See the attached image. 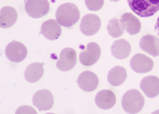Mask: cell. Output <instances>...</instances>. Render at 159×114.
<instances>
[{
  "label": "cell",
  "mask_w": 159,
  "mask_h": 114,
  "mask_svg": "<svg viewBox=\"0 0 159 114\" xmlns=\"http://www.w3.org/2000/svg\"><path fill=\"white\" fill-rule=\"evenodd\" d=\"M55 16L59 24L64 27L71 28L78 22L80 12L74 4L65 3L58 7Z\"/></svg>",
  "instance_id": "obj_1"
},
{
  "label": "cell",
  "mask_w": 159,
  "mask_h": 114,
  "mask_svg": "<svg viewBox=\"0 0 159 114\" xmlns=\"http://www.w3.org/2000/svg\"><path fill=\"white\" fill-rule=\"evenodd\" d=\"M144 105V98L137 89L127 91L122 98V106L125 111L128 113L140 112Z\"/></svg>",
  "instance_id": "obj_2"
},
{
  "label": "cell",
  "mask_w": 159,
  "mask_h": 114,
  "mask_svg": "<svg viewBox=\"0 0 159 114\" xmlns=\"http://www.w3.org/2000/svg\"><path fill=\"white\" fill-rule=\"evenodd\" d=\"M130 9L141 17L154 15L159 10V0H127Z\"/></svg>",
  "instance_id": "obj_3"
},
{
  "label": "cell",
  "mask_w": 159,
  "mask_h": 114,
  "mask_svg": "<svg viewBox=\"0 0 159 114\" xmlns=\"http://www.w3.org/2000/svg\"><path fill=\"white\" fill-rule=\"evenodd\" d=\"M25 12L33 19H39L49 12L48 0H26L25 3Z\"/></svg>",
  "instance_id": "obj_4"
},
{
  "label": "cell",
  "mask_w": 159,
  "mask_h": 114,
  "mask_svg": "<svg viewBox=\"0 0 159 114\" xmlns=\"http://www.w3.org/2000/svg\"><path fill=\"white\" fill-rule=\"evenodd\" d=\"M101 50L98 44L93 42L89 43L85 50L79 55L80 63L84 66L89 67L96 64L101 57Z\"/></svg>",
  "instance_id": "obj_5"
},
{
  "label": "cell",
  "mask_w": 159,
  "mask_h": 114,
  "mask_svg": "<svg viewBox=\"0 0 159 114\" xmlns=\"http://www.w3.org/2000/svg\"><path fill=\"white\" fill-rule=\"evenodd\" d=\"M5 54L7 58L13 63H20L26 58L28 50L24 44L14 40L7 45Z\"/></svg>",
  "instance_id": "obj_6"
},
{
  "label": "cell",
  "mask_w": 159,
  "mask_h": 114,
  "mask_svg": "<svg viewBox=\"0 0 159 114\" xmlns=\"http://www.w3.org/2000/svg\"><path fill=\"white\" fill-rule=\"evenodd\" d=\"M101 26V21L98 16L93 14H86L81 19L80 30L84 35L93 36L98 32Z\"/></svg>",
  "instance_id": "obj_7"
},
{
  "label": "cell",
  "mask_w": 159,
  "mask_h": 114,
  "mask_svg": "<svg viewBox=\"0 0 159 114\" xmlns=\"http://www.w3.org/2000/svg\"><path fill=\"white\" fill-rule=\"evenodd\" d=\"M76 64V52L73 48H66L61 51L56 67L61 71L66 72L72 69Z\"/></svg>",
  "instance_id": "obj_8"
},
{
  "label": "cell",
  "mask_w": 159,
  "mask_h": 114,
  "mask_svg": "<svg viewBox=\"0 0 159 114\" xmlns=\"http://www.w3.org/2000/svg\"><path fill=\"white\" fill-rule=\"evenodd\" d=\"M153 61L143 54H136L130 60V67L137 73H147L153 68Z\"/></svg>",
  "instance_id": "obj_9"
},
{
  "label": "cell",
  "mask_w": 159,
  "mask_h": 114,
  "mask_svg": "<svg viewBox=\"0 0 159 114\" xmlns=\"http://www.w3.org/2000/svg\"><path fill=\"white\" fill-rule=\"evenodd\" d=\"M33 103L40 111L50 110L54 105L53 95L49 90L41 89L33 96Z\"/></svg>",
  "instance_id": "obj_10"
},
{
  "label": "cell",
  "mask_w": 159,
  "mask_h": 114,
  "mask_svg": "<svg viewBox=\"0 0 159 114\" xmlns=\"http://www.w3.org/2000/svg\"><path fill=\"white\" fill-rule=\"evenodd\" d=\"M77 84L81 89L86 92H91L98 87L99 79L93 72L85 71L78 77Z\"/></svg>",
  "instance_id": "obj_11"
},
{
  "label": "cell",
  "mask_w": 159,
  "mask_h": 114,
  "mask_svg": "<svg viewBox=\"0 0 159 114\" xmlns=\"http://www.w3.org/2000/svg\"><path fill=\"white\" fill-rule=\"evenodd\" d=\"M140 88L145 95L153 98L159 95V78L156 76H148L140 82Z\"/></svg>",
  "instance_id": "obj_12"
},
{
  "label": "cell",
  "mask_w": 159,
  "mask_h": 114,
  "mask_svg": "<svg viewBox=\"0 0 159 114\" xmlns=\"http://www.w3.org/2000/svg\"><path fill=\"white\" fill-rule=\"evenodd\" d=\"M40 32L45 38L50 40H55L60 38L61 28L59 23L55 19H49L43 22Z\"/></svg>",
  "instance_id": "obj_13"
},
{
  "label": "cell",
  "mask_w": 159,
  "mask_h": 114,
  "mask_svg": "<svg viewBox=\"0 0 159 114\" xmlns=\"http://www.w3.org/2000/svg\"><path fill=\"white\" fill-rule=\"evenodd\" d=\"M95 102L98 107L103 110L112 108L116 103V97L111 90H101L96 94Z\"/></svg>",
  "instance_id": "obj_14"
},
{
  "label": "cell",
  "mask_w": 159,
  "mask_h": 114,
  "mask_svg": "<svg viewBox=\"0 0 159 114\" xmlns=\"http://www.w3.org/2000/svg\"><path fill=\"white\" fill-rule=\"evenodd\" d=\"M140 48L153 57L159 56V39L153 35H146L141 38Z\"/></svg>",
  "instance_id": "obj_15"
},
{
  "label": "cell",
  "mask_w": 159,
  "mask_h": 114,
  "mask_svg": "<svg viewBox=\"0 0 159 114\" xmlns=\"http://www.w3.org/2000/svg\"><path fill=\"white\" fill-rule=\"evenodd\" d=\"M132 47L129 43L125 39L115 40L110 48L112 55L118 59H126L129 55Z\"/></svg>",
  "instance_id": "obj_16"
},
{
  "label": "cell",
  "mask_w": 159,
  "mask_h": 114,
  "mask_svg": "<svg viewBox=\"0 0 159 114\" xmlns=\"http://www.w3.org/2000/svg\"><path fill=\"white\" fill-rule=\"evenodd\" d=\"M121 22L125 29L129 35L133 36L139 33L142 28L140 21L131 13H125L121 17Z\"/></svg>",
  "instance_id": "obj_17"
},
{
  "label": "cell",
  "mask_w": 159,
  "mask_h": 114,
  "mask_svg": "<svg viewBox=\"0 0 159 114\" xmlns=\"http://www.w3.org/2000/svg\"><path fill=\"white\" fill-rule=\"evenodd\" d=\"M18 18L16 9L11 7H4L1 9L0 14V26L8 28L14 26Z\"/></svg>",
  "instance_id": "obj_18"
},
{
  "label": "cell",
  "mask_w": 159,
  "mask_h": 114,
  "mask_svg": "<svg viewBox=\"0 0 159 114\" xmlns=\"http://www.w3.org/2000/svg\"><path fill=\"white\" fill-rule=\"evenodd\" d=\"M44 68L42 63H32L28 66L24 72L25 79L30 83H35L42 78Z\"/></svg>",
  "instance_id": "obj_19"
},
{
  "label": "cell",
  "mask_w": 159,
  "mask_h": 114,
  "mask_svg": "<svg viewBox=\"0 0 159 114\" xmlns=\"http://www.w3.org/2000/svg\"><path fill=\"white\" fill-rule=\"evenodd\" d=\"M127 77L126 69L121 66H116L110 69L108 72L107 80L112 86L118 87L125 82Z\"/></svg>",
  "instance_id": "obj_20"
},
{
  "label": "cell",
  "mask_w": 159,
  "mask_h": 114,
  "mask_svg": "<svg viewBox=\"0 0 159 114\" xmlns=\"http://www.w3.org/2000/svg\"><path fill=\"white\" fill-rule=\"evenodd\" d=\"M107 29L110 36L112 38H118L123 34L125 28L121 21L114 18L109 21Z\"/></svg>",
  "instance_id": "obj_21"
},
{
  "label": "cell",
  "mask_w": 159,
  "mask_h": 114,
  "mask_svg": "<svg viewBox=\"0 0 159 114\" xmlns=\"http://www.w3.org/2000/svg\"><path fill=\"white\" fill-rule=\"evenodd\" d=\"M85 4L90 11H98L103 7L104 0H85Z\"/></svg>",
  "instance_id": "obj_22"
},
{
  "label": "cell",
  "mask_w": 159,
  "mask_h": 114,
  "mask_svg": "<svg viewBox=\"0 0 159 114\" xmlns=\"http://www.w3.org/2000/svg\"><path fill=\"white\" fill-rule=\"evenodd\" d=\"M155 31H156V33H157L158 34V36H159V17L158 18L157 22H156V26H155Z\"/></svg>",
  "instance_id": "obj_23"
},
{
  "label": "cell",
  "mask_w": 159,
  "mask_h": 114,
  "mask_svg": "<svg viewBox=\"0 0 159 114\" xmlns=\"http://www.w3.org/2000/svg\"><path fill=\"white\" fill-rule=\"evenodd\" d=\"M110 1H111V2H117L120 1V0H110Z\"/></svg>",
  "instance_id": "obj_24"
},
{
  "label": "cell",
  "mask_w": 159,
  "mask_h": 114,
  "mask_svg": "<svg viewBox=\"0 0 159 114\" xmlns=\"http://www.w3.org/2000/svg\"><path fill=\"white\" fill-rule=\"evenodd\" d=\"M155 113H159V111H156Z\"/></svg>",
  "instance_id": "obj_25"
}]
</instances>
